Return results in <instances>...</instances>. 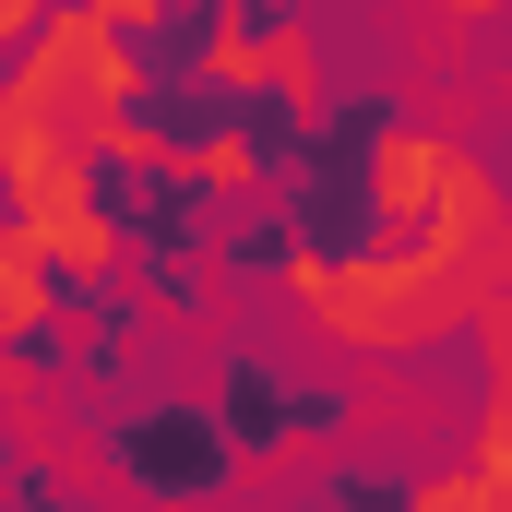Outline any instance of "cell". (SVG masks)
Wrapping results in <instances>:
<instances>
[{
  "label": "cell",
  "mask_w": 512,
  "mask_h": 512,
  "mask_svg": "<svg viewBox=\"0 0 512 512\" xmlns=\"http://www.w3.org/2000/svg\"><path fill=\"white\" fill-rule=\"evenodd\" d=\"M501 274H512V239L501 227H429V239H393L370 262H286V310L346 346V358H417L441 346L453 322H489L501 310Z\"/></svg>",
  "instance_id": "cell-1"
},
{
  "label": "cell",
  "mask_w": 512,
  "mask_h": 512,
  "mask_svg": "<svg viewBox=\"0 0 512 512\" xmlns=\"http://www.w3.org/2000/svg\"><path fill=\"white\" fill-rule=\"evenodd\" d=\"M131 96H143V60H131V36L108 12H48L36 36H24V60H12V108L0 131L12 143H72V155H108V131L131 120Z\"/></svg>",
  "instance_id": "cell-2"
},
{
  "label": "cell",
  "mask_w": 512,
  "mask_h": 512,
  "mask_svg": "<svg viewBox=\"0 0 512 512\" xmlns=\"http://www.w3.org/2000/svg\"><path fill=\"white\" fill-rule=\"evenodd\" d=\"M370 203H382L405 239H429V227H501V179L453 131H417V120L370 143Z\"/></svg>",
  "instance_id": "cell-3"
},
{
  "label": "cell",
  "mask_w": 512,
  "mask_h": 512,
  "mask_svg": "<svg viewBox=\"0 0 512 512\" xmlns=\"http://www.w3.org/2000/svg\"><path fill=\"white\" fill-rule=\"evenodd\" d=\"M0 334H48V239L36 227H12V251H0Z\"/></svg>",
  "instance_id": "cell-4"
},
{
  "label": "cell",
  "mask_w": 512,
  "mask_h": 512,
  "mask_svg": "<svg viewBox=\"0 0 512 512\" xmlns=\"http://www.w3.org/2000/svg\"><path fill=\"white\" fill-rule=\"evenodd\" d=\"M274 96H286V120H322V48H310V24H274Z\"/></svg>",
  "instance_id": "cell-5"
},
{
  "label": "cell",
  "mask_w": 512,
  "mask_h": 512,
  "mask_svg": "<svg viewBox=\"0 0 512 512\" xmlns=\"http://www.w3.org/2000/svg\"><path fill=\"white\" fill-rule=\"evenodd\" d=\"M203 72H215L227 96H239V84H274V36H262V24H239V12H227V24H215V48H203Z\"/></svg>",
  "instance_id": "cell-6"
},
{
  "label": "cell",
  "mask_w": 512,
  "mask_h": 512,
  "mask_svg": "<svg viewBox=\"0 0 512 512\" xmlns=\"http://www.w3.org/2000/svg\"><path fill=\"white\" fill-rule=\"evenodd\" d=\"M191 179H203V191H251V179H262V143H251V131H215V143H191Z\"/></svg>",
  "instance_id": "cell-7"
}]
</instances>
